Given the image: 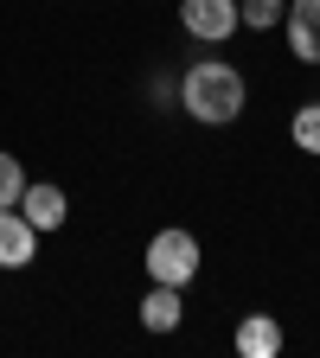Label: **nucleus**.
I'll use <instances>...</instances> for the list:
<instances>
[{
	"label": "nucleus",
	"instance_id": "f257e3e1",
	"mask_svg": "<svg viewBox=\"0 0 320 358\" xmlns=\"http://www.w3.org/2000/svg\"><path fill=\"white\" fill-rule=\"evenodd\" d=\"M244 71L224 64V58H193L186 71H179V109H186L193 122L205 128H231L244 115Z\"/></svg>",
	"mask_w": 320,
	"mask_h": 358
},
{
	"label": "nucleus",
	"instance_id": "f03ea898",
	"mask_svg": "<svg viewBox=\"0 0 320 358\" xmlns=\"http://www.w3.org/2000/svg\"><path fill=\"white\" fill-rule=\"evenodd\" d=\"M199 275V237L193 231H154L148 237V282H167V288H186Z\"/></svg>",
	"mask_w": 320,
	"mask_h": 358
},
{
	"label": "nucleus",
	"instance_id": "7ed1b4c3",
	"mask_svg": "<svg viewBox=\"0 0 320 358\" xmlns=\"http://www.w3.org/2000/svg\"><path fill=\"white\" fill-rule=\"evenodd\" d=\"M179 26L199 45H224L244 20H237V0H179Z\"/></svg>",
	"mask_w": 320,
	"mask_h": 358
},
{
	"label": "nucleus",
	"instance_id": "20e7f679",
	"mask_svg": "<svg viewBox=\"0 0 320 358\" xmlns=\"http://www.w3.org/2000/svg\"><path fill=\"white\" fill-rule=\"evenodd\" d=\"M282 26H288V52L301 64H320V0H288Z\"/></svg>",
	"mask_w": 320,
	"mask_h": 358
},
{
	"label": "nucleus",
	"instance_id": "39448f33",
	"mask_svg": "<svg viewBox=\"0 0 320 358\" xmlns=\"http://www.w3.org/2000/svg\"><path fill=\"white\" fill-rule=\"evenodd\" d=\"M32 250H39V231L26 224V211L20 205H0V268H26Z\"/></svg>",
	"mask_w": 320,
	"mask_h": 358
},
{
	"label": "nucleus",
	"instance_id": "423d86ee",
	"mask_svg": "<svg viewBox=\"0 0 320 358\" xmlns=\"http://www.w3.org/2000/svg\"><path fill=\"white\" fill-rule=\"evenodd\" d=\"M20 211H26V224H32V231H58V224L71 217V199H64L58 186H32V179H26Z\"/></svg>",
	"mask_w": 320,
	"mask_h": 358
},
{
	"label": "nucleus",
	"instance_id": "0eeeda50",
	"mask_svg": "<svg viewBox=\"0 0 320 358\" xmlns=\"http://www.w3.org/2000/svg\"><path fill=\"white\" fill-rule=\"evenodd\" d=\"M237 352L244 358H276L282 352V320L276 313H244L237 320Z\"/></svg>",
	"mask_w": 320,
	"mask_h": 358
},
{
	"label": "nucleus",
	"instance_id": "6e6552de",
	"mask_svg": "<svg viewBox=\"0 0 320 358\" xmlns=\"http://www.w3.org/2000/svg\"><path fill=\"white\" fill-rule=\"evenodd\" d=\"M179 320H186V301H179V288H167V282H148L141 327H148V333H173Z\"/></svg>",
	"mask_w": 320,
	"mask_h": 358
},
{
	"label": "nucleus",
	"instance_id": "1a4fd4ad",
	"mask_svg": "<svg viewBox=\"0 0 320 358\" xmlns=\"http://www.w3.org/2000/svg\"><path fill=\"white\" fill-rule=\"evenodd\" d=\"M282 13H288V0H237V20H244L250 32H269V26H282Z\"/></svg>",
	"mask_w": 320,
	"mask_h": 358
},
{
	"label": "nucleus",
	"instance_id": "9d476101",
	"mask_svg": "<svg viewBox=\"0 0 320 358\" xmlns=\"http://www.w3.org/2000/svg\"><path fill=\"white\" fill-rule=\"evenodd\" d=\"M288 134H295V148L320 154V103H301V109H295V122H288Z\"/></svg>",
	"mask_w": 320,
	"mask_h": 358
},
{
	"label": "nucleus",
	"instance_id": "9b49d317",
	"mask_svg": "<svg viewBox=\"0 0 320 358\" xmlns=\"http://www.w3.org/2000/svg\"><path fill=\"white\" fill-rule=\"evenodd\" d=\"M20 192H26V166L13 154H0V205H20Z\"/></svg>",
	"mask_w": 320,
	"mask_h": 358
},
{
	"label": "nucleus",
	"instance_id": "f8f14e48",
	"mask_svg": "<svg viewBox=\"0 0 320 358\" xmlns=\"http://www.w3.org/2000/svg\"><path fill=\"white\" fill-rule=\"evenodd\" d=\"M148 90H154V103H179V77H167V71H154Z\"/></svg>",
	"mask_w": 320,
	"mask_h": 358
}]
</instances>
